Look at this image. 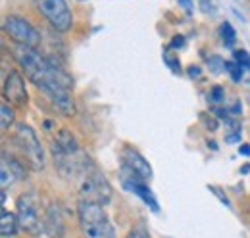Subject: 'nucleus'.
Listing matches in <instances>:
<instances>
[{"label": "nucleus", "instance_id": "f257e3e1", "mask_svg": "<svg viewBox=\"0 0 250 238\" xmlns=\"http://www.w3.org/2000/svg\"><path fill=\"white\" fill-rule=\"evenodd\" d=\"M12 58L23 69L25 77L33 85L46 94V98L62 116L73 114L75 106L69 92L73 87V81L54 60L42 56L33 46H23V44H12Z\"/></svg>", "mask_w": 250, "mask_h": 238}, {"label": "nucleus", "instance_id": "f03ea898", "mask_svg": "<svg viewBox=\"0 0 250 238\" xmlns=\"http://www.w3.org/2000/svg\"><path fill=\"white\" fill-rule=\"evenodd\" d=\"M77 190H79V200L96 202L100 206H106L112 200V184L104 173L93 163V159L81 169L77 175Z\"/></svg>", "mask_w": 250, "mask_h": 238}, {"label": "nucleus", "instance_id": "7ed1b4c3", "mask_svg": "<svg viewBox=\"0 0 250 238\" xmlns=\"http://www.w3.org/2000/svg\"><path fill=\"white\" fill-rule=\"evenodd\" d=\"M77 219H79V229L85 238H114V229L104 211V206L96 202L79 200Z\"/></svg>", "mask_w": 250, "mask_h": 238}, {"label": "nucleus", "instance_id": "20e7f679", "mask_svg": "<svg viewBox=\"0 0 250 238\" xmlns=\"http://www.w3.org/2000/svg\"><path fill=\"white\" fill-rule=\"evenodd\" d=\"M12 142L20 152L23 165H27L33 171H41L44 167V150L33 127L27 123H18L12 135Z\"/></svg>", "mask_w": 250, "mask_h": 238}, {"label": "nucleus", "instance_id": "39448f33", "mask_svg": "<svg viewBox=\"0 0 250 238\" xmlns=\"http://www.w3.org/2000/svg\"><path fill=\"white\" fill-rule=\"evenodd\" d=\"M16 215L20 229L29 237H41L44 233V217L41 213V200L35 192H23L16 200Z\"/></svg>", "mask_w": 250, "mask_h": 238}, {"label": "nucleus", "instance_id": "423d86ee", "mask_svg": "<svg viewBox=\"0 0 250 238\" xmlns=\"http://www.w3.org/2000/svg\"><path fill=\"white\" fill-rule=\"evenodd\" d=\"M35 8L44 16L50 27L58 33H65L73 25L71 10L67 8L65 0H33Z\"/></svg>", "mask_w": 250, "mask_h": 238}, {"label": "nucleus", "instance_id": "0eeeda50", "mask_svg": "<svg viewBox=\"0 0 250 238\" xmlns=\"http://www.w3.org/2000/svg\"><path fill=\"white\" fill-rule=\"evenodd\" d=\"M4 33L14 40V44H23L37 48L41 42V33L21 16H8L2 23Z\"/></svg>", "mask_w": 250, "mask_h": 238}, {"label": "nucleus", "instance_id": "6e6552de", "mask_svg": "<svg viewBox=\"0 0 250 238\" xmlns=\"http://www.w3.org/2000/svg\"><path fill=\"white\" fill-rule=\"evenodd\" d=\"M120 163H122V173L125 177L139 178L148 182L152 178V167L148 165V161L143 158L141 152H137L131 146H124L120 152Z\"/></svg>", "mask_w": 250, "mask_h": 238}, {"label": "nucleus", "instance_id": "1a4fd4ad", "mask_svg": "<svg viewBox=\"0 0 250 238\" xmlns=\"http://www.w3.org/2000/svg\"><path fill=\"white\" fill-rule=\"evenodd\" d=\"M2 96H4V102H10L12 106H18V108H23L27 104V89L20 71H10L4 77Z\"/></svg>", "mask_w": 250, "mask_h": 238}, {"label": "nucleus", "instance_id": "9d476101", "mask_svg": "<svg viewBox=\"0 0 250 238\" xmlns=\"http://www.w3.org/2000/svg\"><path fill=\"white\" fill-rule=\"evenodd\" d=\"M25 173V165L23 161L8 156L6 152H2V165H0V184H2V192H6L8 186H12L16 180L23 178Z\"/></svg>", "mask_w": 250, "mask_h": 238}, {"label": "nucleus", "instance_id": "9b49d317", "mask_svg": "<svg viewBox=\"0 0 250 238\" xmlns=\"http://www.w3.org/2000/svg\"><path fill=\"white\" fill-rule=\"evenodd\" d=\"M122 184H124V188L127 190V192H131V194L139 196V198H141L148 208L154 211V213H158V209L160 208H158V202H156V198H154V194H152V190L148 188V182L122 175Z\"/></svg>", "mask_w": 250, "mask_h": 238}, {"label": "nucleus", "instance_id": "f8f14e48", "mask_svg": "<svg viewBox=\"0 0 250 238\" xmlns=\"http://www.w3.org/2000/svg\"><path fill=\"white\" fill-rule=\"evenodd\" d=\"M44 231L54 238L62 237L63 223L58 206H50V209H46V213H44Z\"/></svg>", "mask_w": 250, "mask_h": 238}, {"label": "nucleus", "instance_id": "ddd939ff", "mask_svg": "<svg viewBox=\"0 0 250 238\" xmlns=\"http://www.w3.org/2000/svg\"><path fill=\"white\" fill-rule=\"evenodd\" d=\"M20 229V223H18V215L8 211L6 208H2V223H0V233L4 238H12L16 237Z\"/></svg>", "mask_w": 250, "mask_h": 238}, {"label": "nucleus", "instance_id": "4468645a", "mask_svg": "<svg viewBox=\"0 0 250 238\" xmlns=\"http://www.w3.org/2000/svg\"><path fill=\"white\" fill-rule=\"evenodd\" d=\"M219 37H221V42L225 44V46H233L235 44V40H237V33L233 29V25L231 23H221V27H219Z\"/></svg>", "mask_w": 250, "mask_h": 238}, {"label": "nucleus", "instance_id": "2eb2a0df", "mask_svg": "<svg viewBox=\"0 0 250 238\" xmlns=\"http://www.w3.org/2000/svg\"><path fill=\"white\" fill-rule=\"evenodd\" d=\"M0 114H2V118H0L2 133H6V131L12 127V123H14V110L10 108L8 102H2V106H0Z\"/></svg>", "mask_w": 250, "mask_h": 238}, {"label": "nucleus", "instance_id": "dca6fc26", "mask_svg": "<svg viewBox=\"0 0 250 238\" xmlns=\"http://www.w3.org/2000/svg\"><path fill=\"white\" fill-rule=\"evenodd\" d=\"M225 71H227V73L231 75V79H233V81H237V83L243 79V67H241L235 60L225 61Z\"/></svg>", "mask_w": 250, "mask_h": 238}, {"label": "nucleus", "instance_id": "f3484780", "mask_svg": "<svg viewBox=\"0 0 250 238\" xmlns=\"http://www.w3.org/2000/svg\"><path fill=\"white\" fill-rule=\"evenodd\" d=\"M233 60H235L243 69H250V54L247 50H237V52H233Z\"/></svg>", "mask_w": 250, "mask_h": 238}, {"label": "nucleus", "instance_id": "a211bd4d", "mask_svg": "<svg viewBox=\"0 0 250 238\" xmlns=\"http://www.w3.org/2000/svg\"><path fill=\"white\" fill-rule=\"evenodd\" d=\"M125 238H150V235H148V229H146L143 223H139V225H135V227L127 233Z\"/></svg>", "mask_w": 250, "mask_h": 238}, {"label": "nucleus", "instance_id": "6ab92c4d", "mask_svg": "<svg viewBox=\"0 0 250 238\" xmlns=\"http://www.w3.org/2000/svg\"><path fill=\"white\" fill-rule=\"evenodd\" d=\"M208 98H210V102H212V104H221V102L225 100V92H223L221 87H214V89L210 90Z\"/></svg>", "mask_w": 250, "mask_h": 238}, {"label": "nucleus", "instance_id": "aec40b11", "mask_svg": "<svg viewBox=\"0 0 250 238\" xmlns=\"http://www.w3.org/2000/svg\"><path fill=\"white\" fill-rule=\"evenodd\" d=\"M164 61L169 65V69H171L173 73H181V63H179V60H173L169 56V52H164Z\"/></svg>", "mask_w": 250, "mask_h": 238}, {"label": "nucleus", "instance_id": "412c9836", "mask_svg": "<svg viewBox=\"0 0 250 238\" xmlns=\"http://www.w3.org/2000/svg\"><path fill=\"white\" fill-rule=\"evenodd\" d=\"M183 46H185V39H183V37H173L171 48H183Z\"/></svg>", "mask_w": 250, "mask_h": 238}, {"label": "nucleus", "instance_id": "4be33fe9", "mask_svg": "<svg viewBox=\"0 0 250 238\" xmlns=\"http://www.w3.org/2000/svg\"><path fill=\"white\" fill-rule=\"evenodd\" d=\"M179 4L185 6V12H187V14L192 12V2H190V0H179Z\"/></svg>", "mask_w": 250, "mask_h": 238}, {"label": "nucleus", "instance_id": "5701e85b", "mask_svg": "<svg viewBox=\"0 0 250 238\" xmlns=\"http://www.w3.org/2000/svg\"><path fill=\"white\" fill-rule=\"evenodd\" d=\"M188 75H190V77H198V75H200V71H198V67H194V65H190V67H188Z\"/></svg>", "mask_w": 250, "mask_h": 238}, {"label": "nucleus", "instance_id": "b1692460", "mask_svg": "<svg viewBox=\"0 0 250 238\" xmlns=\"http://www.w3.org/2000/svg\"><path fill=\"white\" fill-rule=\"evenodd\" d=\"M239 152H241V154H245V156H250V146L249 144H243V146L239 148Z\"/></svg>", "mask_w": 250, "mask_h": 238}, {"label": "nucleus", "instance_id": "393cba45", "mask_svg": "<svg viewBox=\"0 0 250 238\" xmlns=\"http://www.w3.org/2000/svg\"><path fill=\"white\" fill-rule=\"evenodd\" d=\"M79 2H83V0H79Z\"/></svg>", "mask_w": 250, "mask_h": 238}]
</instances>
